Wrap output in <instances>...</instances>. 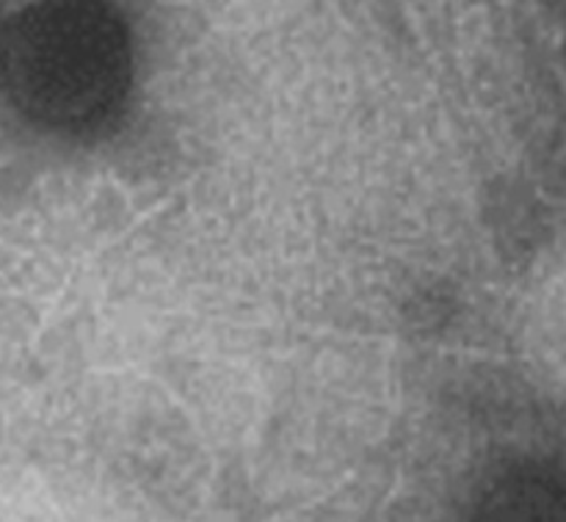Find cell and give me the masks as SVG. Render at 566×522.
<instances>
[{
    "instance_id": "obj_1",
    "label": "cell",
    "mask_w": 566,
    "mask_h": 522,
    "mask_svg": "<svg viewBox=\"0 0 566 522\" xmlns=\"http://www.w3.org/2000/svg\"><path fill=\"white\" fill-rule=\"evenodd\" d=\"M3 86L22 119L88 136L116 119L133 86V39L111 0H31L3 31Z\"/></svg>"
}]
</instances>
